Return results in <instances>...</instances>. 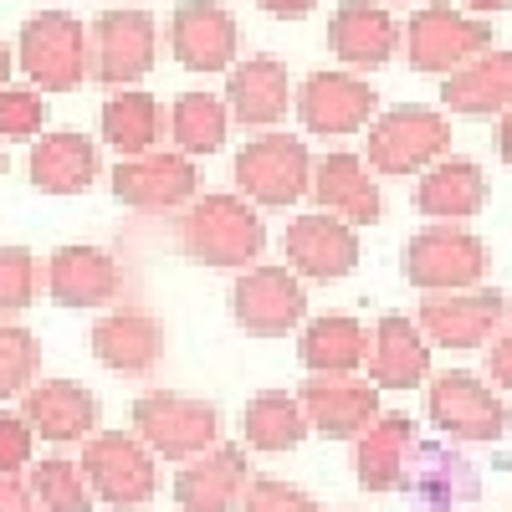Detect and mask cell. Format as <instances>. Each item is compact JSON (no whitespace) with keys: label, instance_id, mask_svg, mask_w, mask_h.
Here are the masks:
<instances>
[{"label":"cell","instance_id":"49","mask_svg":"<svg viewBox=\"0 0 512 512\" xmlns=\"http://www.w3.org/2000/svg\"><path fill=\"white\" fill-rule=\"evenodd\" d=\"M123 6H128V0H123Z\"/></svg>","mask_w":512,"mask_h":512},{"label":"cell","instance_id":"41","mask_svg":"<svg viewBox=\"0 0 512 512\" xmlns=\"http://www.w3.org/2000/svg\"><path fill=\"white\" fill-rule=\"evenodd\" d=\"M487 374H492L497 390H507V395H512V313H507V323L492 333V349H487Z\"/></svg>","mask_w":512,"mask_h":512},{"label":"cell","instance_id":"1","mask_svg":"<svg viewBox=\"0 0 512 512\" xmlns=\"http://www.w3.org/2000/svg\"><path fill=\"white\" fill-rule=\"evenodd\" d=\"M180 246L200 267H251L267 251V226L241 195H200L180 221Z\"/></svg>","mask_w":512,"mask_h":512},{"label":"cell","instance_id":"18","mask_svg":"<svg viewBox=\"0 0 512 512\" xmlns=\"http://www.w3.org/2000/svg\"><path fill=\"white\" fill-rule=\"evenodd\" d=\"M246 487H251V461H246L241 446H226V441L190 456L175 472L180 512H236Z\"/></svg>","mask_w":512,"mask_h":512},{"label":"cell","instance_id":"24","mask_svg":"<svg viewBox=\"0 0 512 512\" xmlns=\"http://www.w3.org/2000/svg\"><path fill=\"white\" fill-rule=\"evenodd\" d=\"M123 287L118 262L103 246H57L47 262V292L57 308H103Z\"/></svg>","mask_w":512,"mask_h":512},{"label":"cell","instance_id":"17","mask_svg":"<svg viewBox=\"0 0 512 512\" xmlns=\"http://www.w3.org/2000/svg\"><path fill=\"white\" fill-rule=\"evenodd\" d=\"M200 190V169L185 154H139V159H118L113 169V195L118 205H134V210H175L190 205Z\"/></svg>","mask_w":512,"mask_h":512},{"label":"cell","instance_id":"14","mask_svg":"<svg viewBox=\"0 0 512 512\" xmlns=\"http://www.w3.org/2000/svg\"><path fill=\"white\" fill-rule=\"evenodd\" d=\"M297 405L308 415V431L328 441H354L379 415V390L354 374H308L297 384Z\"/></svg>","mask_w":512,"mask_h":512},{"label":"cell","instance_id":"16","mask_svg":"<svg viewBox=\"0 0 512 512\" xmlns=\"http://www.w3.org/2000/svg\"><path fill=\"white\" fill-rule=\"evenodd\" d=\"M287 251V267L308 282H344L359 267V236L349 221L328 216V210H308L297 216L282 236Z\"/></svg>","mask_w":512,"mask_h":512},{"label":"cell","instance_id":"7","mask_svg":"<svg viewBox=\"0 0 512 512\" xmlns=\"http://www.w3.org/2000/svg\"><path fill=\"white\" fill-rule=\"evenodd\" d=\"M236 185H241V200L251 205L287 210L313 185V154L292 134H262L236 154Z\"/></svg>","mask_w":512,"mask_h":512},{"label":"cell","instance_id":"40","mask_svg":"<svg viewBox=\"0 0 512 512\" xmlns=\"http://www.w3.org/2000/svg\"><path fill=\"white\" fill-rule=\"evenodd\" d=\"M31 425L16 415V410H0V477H21L31 466Z\"/></svg>","mask_w":512,"mask_h":512},{"label":"cell","instance_id":"25","mask_svg":"<svg viewBox=\"0 0 512 512\" xmlns=\"http://www.w3.org/2000/svg\"><path fill=\"white\" fill-rule=\"evenodd\" d=\"M420 441V425L405 410H379L369 431L354 436V477L364 492H400L405 456Z\"/></svg>","mask_w":512,"mask_h":512},{"label":"cell","instance_id":"11","mask_svg":"<svg viewBox=\"0 0 512 512\" xmlns=\"http://www.w3.org/2000/svg\"><path fill=\"white\" fill-rule=\"evenodd\" d=\"M420 333L441 349H487L492 333L507 323V297L497 287H461V292H425Z\"/></svg>","mask_w":512,"mask_h":512},{"label":"cell","instance_id":"22","mask_svg":"<svg viewBox=\"0 0 512 512\" xmlns=\"http://www.w3.org/2000/svg\"><path fill=\"white\" fill-rule=\"evenodd\" d=\"M308 190H313L318 210H328V216L349 221V226H374L379 210H384L369 164L349 149H333V154L313 159V185Z\"/></svg>","mask_w":512,"mask_h":512},{"label":"cell","instance_id":"39","mask_svg":"<svg viewBox=\"0 0 512 512\" xmlns=\"http://www.w3.org/2000/svg\"><path fill=\"white\" fill-rule=\"evenodd\" d=\"M241 512H323L303 487L292 482H277V477H251L246 497H241Z\"/></svg>","mask_w":512,"mask_h":512},{"label":"cell","instance_id":"23","mask_svg":"<svg viewBox=\"0 0 512 512\" xmlns=\"http://www.w3.org/2000/svg\"><path fill=\"white\" fill-rule=\"evenodd\" d=\"M431 379V338L420 323L384 313L369 333V384L374 390H415Z\"/></svg>","mask_w":512,"mask_h":512},{"label":"cell","instance_id":"20","mask_svg":"<svg viewBox=\"0 0 512 512\" xmlns=\"http://www.w3.org/2000/svg\"><path fill=\"white\" fill-rule=\"evenodd\" d=\"M21 420L41 441H57V446L88 441L98 436V395L77 379H36L21 395Z\"/></svg>","mask_w":512,"mask_h":512},{"label":"cell","instance_id":"13","mask_svg":"<svg viewBox=\"0 0 512 512\" xmlns=\"http://www.w3.org/2000/svg\"><path fill=\"white\" fill-rule=\"evenodd\" d=\"M231 318L251 338H282L308 318V292L292 267H251L231 287Z\"/></svg>","mask_w":512,"mask_h":512},{"label":"cell","instance_id":"8","mask_svg":"<svg viewBox=\"0 0 512 512\" xmlns=\"http://www.w3.org/2000/svg\"><path fill=\"white\" fill-rule=\"evenodd\" d=\"M425 415H431V425L446 431L451 441H502L507 425H512L497 390L472 369L436 374L431 390H425Z\"/></svg>","mask_w":512,"mask_h":512},{"label":"cell","instance_id":"9","mask_svg":"<svg viewBox=\"0 0 512 512\" xmlns=\"http://www.w3.org/2000/svg\"><path fill=\"white\" fill-rule=\"evenodd\" d=\"M492 47V21H477L456 11L451 0H436V6H420L405 26V52L415 72H441L451 77L456 67H466L472 57H482Z\"/></svg>","mask_w":512,"mask_h":512},{"label":"cell","instance_id":"44","mask_svg":"<svg viewBox=\"0 0 512 512\" xmlns=\"http://www.w3.org/2000/svg\"><path fill=\"white\" fill-rule=\"evenodd\" d=\"M497 154H502V164H512V108L497 123Z\"/></svg>","mask_w":512,"mask_h":512},{"label":"cell","instance_id":"32","mask_svg":"<svg viewBox=\"0 0 512 512\" xmlns=\"http://www.w3.org/2000/svg\"><path fill=\"white\" fill-rule=\"evenodd\" d=\"M241 431H246V446H251V451L277 456V451L303 446L308 415H303V405H297V395H287V390H262L256 400H246Z\"/></svg>","mask_w":512,"mask_h":512},{"label":"cell","instance_id":"33","mask_svg":"<svg viewBox=\"0 0 512 512\" xmlns=\"http://www.w3.org/2000/svg\"><path fill=\"white\" fill-rule=\"evenodd\" d=\"M159 128H164L159 98H149V93H139V88H118V93L103 103V139L118 149V159L154 154Z\"/></svg>","mask_w":512,"mask_h":512},{"label":"cell","instance_id":"36","mask_svg":"<svg viewBox=\"0 0 512 512\" xmlns=\"http://www.w3.org/2000/svg\"><path fill=\"white\" fill-rule=\"evenodd\" d=\"M36 369H41V344H36V333L11 323V318H0V405L26 395L31 384H36Z\"/></svg>","mask_w":512,"mask_h":512},{"label":"cell","instance_id":"4","mask_svg":"<svg viewBox=\"0 0 512 512\" xmlns=\"http://www.w3.org/2000/svg\"><path fill=\"white\" fill-rule=\"evenodd\" d=\"M134 436L164 461H190L221 441V410L210 400L154 390L134 400Z\"/></svg>","mask_w":512,"mask_h":512},{"label":"cell","instance_id":"28","mask_svg":"<svg viewBox=\"0 0 512 512\" xmlns=\"http://www.w3.org/2000/svg\"><path fill=\"white\" fill-rule=\"evenodd\" d=\"M93 354L113 374H149L164 354V328H159V318L134 313V308L103 313L93 323Z\"/></svg>","mask_w":512,"mask_h":512},{"label":"cell","instance_id":"12","mask_svg":"<svg viewBox=\"0 0 512 512\" xmlns=\"http://www.w3.org/2000/svg\"><path fill=\"white\" fill-rule=\"evenodd\" d=\"M292 108L303 118L308 134L318 139H344V134H359V128L374 118L379 108V93L359 72H344V67H323L313 77H303V88L292 93Z\"/></svg>","mask_w":512,"mask_h":512},{"label":"cell","instance_id":"29","mask_svg":"<svg viewBox=\"0 0 512 512\" xmlns=\"http://www.w3.org/2000/svg\"><path fill=\"white\" fill-rule=\"evenodd\" d=\"M441 103L451 113L466 118H487V113H507L512 108V52L507 47H487L482 57H472L466 67H456L441 82Z\"/></svg>","mask_w":512,"mask_h":512},{"label":"cell","instance_id":"42","mask_svg":"<svg viewBox=\"0 0 512 512\" xmlns=\"http://www.w3.org/2000/svg\"><path fill=\"white\" fill-rule=\"evenodd\" d=\"M0 512H41V502L21 477H0Z\"/></svg>","mask_w":512,"mask_h":512},{"label":"cell","instance_id":"31","mask_svg":"<svg viewBox=\"0 0 512 512\" xmlns=\"http://www.w3.org/2000/svg\"><path fill=\"white\" fill-rule=\"evenodd\" d=\"M297 359L308 374H354L369 359V328L349 313H323L297 338Z\"/></svg>","mask_w":512,"mask_h":512},{"label":"cell","instance_id":"45","mask_svg":"<svg viewBox=\"0 0 512 512\" xmlns=\"http://www.w3.org/2000/svg\"><path fill=\"white\" fill-rule=\"evenodd\" d=\"M11 72H16V52H11V41L0 36V88L11 82Z\"/></svg>","mask_w":512,"mask_h":512},{"label":"cell","instance_id":"48","mask_svg":"<svg viewBox=\"0 0 512 512\" xmlns=\"http://www.w3.org/2000/svg\"><path fill=\"white\" fill-rule=\"evenodd\" d=\"M379 6H395V0H379Z\"/></svg>","mask_w":512,"mask_h":512},{"label":"cell","instance_id":"35","mask_svg":"<svg viewBox=\"0 0 512 512\" xmlns=\"http://www.w3.org/2000/svg\"><path fill=\"white\" fill-rule=\"evenodd\" d=\"M26 487L41 502V512H93V487H88V477H82V466L67 461V456L36 461Z\"/></svg>","mask_w":512,"mask_h":512},{"label":"cell","instance_id":"5","mask_svg":"<svg viewBox=\"0 0 512 512\" xmlns=\"http://www.w3.org/2000/svg\"><path fill=\"white\" fill-rule=\"evenodd\" d=\"M451 149V123L436 108H390L369 123V169L374 175H425Z\"/></svg>","mask_w":512,"mask_h":512},{"label":"cell","instance_id":"27","mask_svg":"<svg viewBox=\"0 0 512 512\" xmlns=\"http://www.w3.org/2000/svg\"><path fill=\"white\" fill-rule=\"evenodd\" d=\"M31 185L41 195H82L98 180V144L77 128H57L31 144Z\"/></svg>","mask_w":512,"mask_h":512},{"label":"cell","instance_id":"37","mask_svg":"<svg viewBox=\"0 0 512 512\" xmlns=\"http://www.w3.org/2000/svg\"><path fill=\"white\" fill-rule=\"evenodd\" d=\"M41 262L26 246H0V318H16L36 303Z\"/></svg>","mask_w":512,"mask_h":512},{"label":"cell","instance_id":"3","mask_svg":"<svg viewBox=\"0 0 512 512\" xmlns=\"http://www.w3.org/2000/svg\"><path fill=\"white\" fill-rule=\"evenodd\" d=\"M400 272L420 292H461L487 277V241L466 226H425L405 241Z\"/></svg>","mask_w":512,"mask_h":512},{"label":"cell","instance_id":"6","mask_svg":"<svg viewBox=\"0 0 512 512\" xmlns=\"http://www.w3.org/2000/svg\"><path fill=\"white\" fill-rule=\"evenodd\" d=\"M82 477H88L93 497L108 507H144L159 487L154 472V451L134 436V431H98L82 441Z\"/></svg>","mask_w":512,"mask_h":512},{"label":"cell","instance_id":"43","mask_svg":"<svg viewBox=\"0 0 512 512\" xmlns=\"http://www.w3.org/2000/svg\"><path fill=\"white\" fill-rule=\"evenodd\" d=\"M256 6H262L267 16H282V21H292V16H308L318 0H256Z\"/></svg>","mask_w":512,"mask_h":512},{"label":"cell","instance_id":"21","mask_svg":"<svg viewBox=\"0 0 512 512\" xmlns=\"http://www.w3.org/2000/svg\"><path fill=\"white\" fill-rule=\"evenodd\" d=\"M400 487H405L410 497H420L425 507H436V512H451V507H461V502H477V497H482L477 466L466 461L461 451H451L446 441H415L410 456H405Z\"/></svg>","mask_w":512,"mask_h":512},{"label":"cell","instance_id":"2","mask_svg":"<svg viewBox=\"0 0 512 512\" xmlns=\"http://www.w3.org/2000/svg\"><path fill=\"white\" fill-rule=\"evenodd\" d=\"M16 67L31 77L36 93H72L93 77V52H88V26L72 11H36L21 26L16 41Z\"/></svg>","mask_w":512,"mask_h":512},{"label":"cell","instance_id":"15","mask_svg":"<svg viewBox=\"0 0 512 512\" xmlns=\"http://www.w3.org/2000/svg\"><path fill=\"white\" fill-rule=\"evenodd\" d=\"M241 31L221 0H180L169 16V52L185 72H226L236 67Z\"/></svg>","mask_w":512,"mask_h":512},{"label":"cell","instance_id":"47","mask_svg":"<svg viewBox=\"0 0 512 512\" xmlns=\"http://www.w3.org/2000/svg\"><path fill=\"white\" fill-rule=\"evenodd\" d=\"M6 164H11V159H6V144H0V175H6Z\"/></svg>","mask_w":512,"mask_h":512},{"label":"cell","instance_id":"30","mask_svg":"<svg viewBox=\"0 0 512 512\" xmlns=\"http://www.w3.org/2000/svg\"><path fill=\"white\" fill-rule=\"evenodd\" d=\"M487 205V175L477 159H436L415 185V210L431 221H472Z\"/></svg>","mask_w":512,"mask_h":512},{"label":"cell","instance_id":"10","mask_svg":"<svg viewBox=\"0 0 512 512\" xmlns=\"http://www.w3.org/2000/svg\"><path fill=\"white\" fill-rule=\"evenodd\" d=\"M88 52H93V77L108 82V88H128L154 67L159 52V26L149 11L139 6H113L103 16H93L88 26Z\"/></svg>","mask_w":512,"mask_h":512},{"label":"cell","instance_id":"26","mask_svg":"<svg viewBox=\"0 0 512 512\" xmlns=\"http://www.w3.org/2000/svg\"><path fill=\"white\" fill-rule=\"evenodd\" d=\"M226 108L246 128H272L277 118H287V108H292L287 67L272 52H256V57L236 62L226 77Z\"/></svg>","mask_w":512,"mask_h":512},{"label":"cell","instance_id":"34","mask_svg":"<svg viewBox=\"0 0 512 512\" xmlns=\"http://www.w3.org/2000/svg\"><path fill=\"white\" fill-rule=\"evenodd\" d=\"M231 128V108L216 93H180L175 108H169V139H175V154L195 159V154H216L226 144Z\"/></svg>","mask_w":512,"mask_h":512},{"label":"cell","instance_id":"46","mask_svg":"<svg viewBox=\"0 0 512 512\" xmlns=\"http://www.w3.org/2000/svg\"><path fill=\"white\" fill-rule=\"evenodd\" d=\"M461 6H472V11H482V16H492V11H507L512 0H461Z\"/></svg>","mask_w":512,"mask_h":512},{"label":"cell","instance_id":"38","mask_svg":"<svg viewBox=\"0 0 512 512\" xmlns=\"http://www.w3.org/2000/svg\"><path fill=\"white\" fill-rule=\"evenodd\" d=\"M47 103L36 88H0V139H41Z\"/></svg>","mask_w":512,"mask_h":512},{"label":"cell","instance_id":"19","mask_svg":"<svg viewBox=\"0 0 512 512\" xmlns=\"http://www.w3.org/2000/svg\"><path fill=\"white\" fill-rule=\"evenodd\" d=\"M395 47H400V21L379 0H344L328 16V52L344 62V72L390 67Z\"/></svg>","mask_w":512,"mask_h":512}]
</instances>
